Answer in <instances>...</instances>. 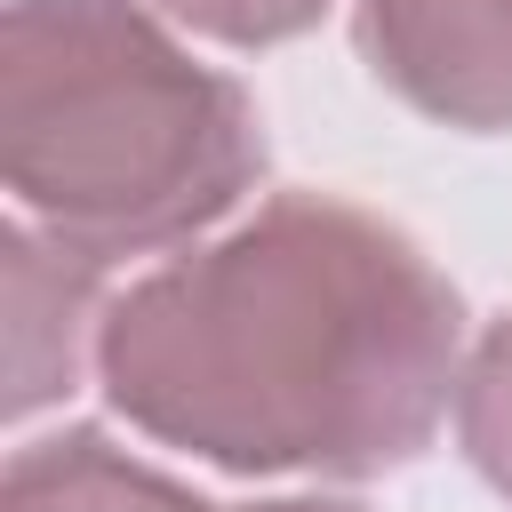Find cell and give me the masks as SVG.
Wrapping results in <instances>:
<instances>
[{"label":"cell","instance_id":"1","mask_svg":"<svg viewBox=\"0 0 512 512\" xmlns=\"http://www.w3.org/2000/svg\"><path fill=\"white\" fill-rule=\"evenodd\" d=\"M464 376L456 288L384 216L280 192L104 304L96 384L224 472L368 480L432 448Z\"/></svg>","mask_w":512,"mask_h":512},{"label":"cell","instance_id":"2","mask_svg":"<svg viewBox=\"0 0 512 512\" xmlns=\"http://www.w3.org/2000/svg\"><path fill=\"white\" fill-rule=\"evenodd\" d=\"M0 168L88 264L216 224L264 168L256 104L136 0H16L0 24Z\"/></svg>","mask_w":512,"mask_h":512},{"label":"cell","instance_id":"3","mask_svg":"<svg viewBox=\"0 0 512 512\" xmlns=\"http://www.w3.org/2000/svg\"><path fill=\"white\" fill-rule=\"evenodd\" d=\"M360 56L440 128H512V0H360Z\"/></svg>","mask_w":512,"mask_h":512},{"label":"cell","instance_id":"4","mask_svg":"<svg viewBox=\"0 0 512 512\" xmlns=\"http://www.w3.org/2000/svg\"><path fill=\"white\" fill-rule=\"evenodd\" d=\"M8 416L48 408L56 392H72L80 360L96 352V272L80 248L48 240L32 216L8 224Z\"/></svg>","mask_w":512,"mask_h":512},{"label":"cell","instance_id":"5","mask_svg":"<svg viewBox=\"0 0 512 512\" xmlns=\"http://www.w3.org/2000/svg\"><path fill=\"white\" fill-rule=\"evenodd\" d=\"M0 512H216V504L120 456L104 432H56V440L16 448Z\"/></svg>","mask_w":512,"mask_h":512},{"label":"cell","instance_id":"6","mask_svg":"<svg viewBox=\"0 0 512 512\" xmlns=\"http://www.w3.org/2000/svg\"><path fill=\"white\" fill-rule=\"evenodd\" d=\"M456 440L472 456V472L512 496V320H496L456 376Z\"/></svg>","mask_w":512,"mask_h":512},{"label":"cell","instance_id":"7","mask_svg":"<svg viewBox=\"0 0 512 512\" xmlns=\"http://www.w3.org/2000/svg\"><path fill=\"white\" fill-rule=\"evenodd\" d=\"M176 24L208 32V40H232V48H272V40H296L328 0H160Z\"/></svg>","mask_w":512,"mask_h":512},{"label":"cell","instance_id":"8","mask_svg":"<svg viewBox=\"0 0 512 512\" xmlns=\"http://www.w3.org/2000/svg\"><path fill=\"white\" fill-rule=\"evenodd\" d=\"M240 512H360V504H328V496H280V504H240Z\"/></svg>","mask_w":512,"mask_h":512}]
</instances>
